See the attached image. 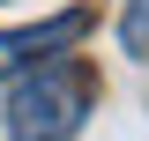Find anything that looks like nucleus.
<instances>
[{
	"instance_id": "7ed1b4c3",
	"label": "nucleus",
	"mask_w": 149,
	"mask_h": 141,
	"mask_svg": "<svg viewBox=\"0 0 149 141\" xmlns=\"http://www.w3.org/2000/svg\"><path fill=\"white\" fill-rule=\"evenodd\" d=\"M149 45V0H134L127 8V52H142Z\"/></svg>"
},
{
	"instance_id": "f03ea898",
	"label": "nucleus",
	"mask_w": 149,
	"mask_h": 141,
	"mask_svg": "<svg viewBox=\"0 0 149 141\" xmlns=\"http://www.w3.org/2000/svg\"><path fill=\"white\" fill-rule=\"evenodd\" d=\"M82 30H90V8H67V15H52V22L0 30V74H22V67H37V59H52L60 45H74Z\"/></svg>"
},
{
	"instance_id": "f257e3e1",
	"label": "nucleus",
	"mask_w": 149,
	"mask_h": 141,
	"mask_svg": "<svg viewBox=\"0 0 149 141\" xmlns=\"http://www.w3.org/2000/svg\"><path fill=\"white\" fill-rule=\"evenodd\" d=\"M8 141H74L90 119V67L74 59H37L8 82Z\"/></svg>"
}]
</instances>
